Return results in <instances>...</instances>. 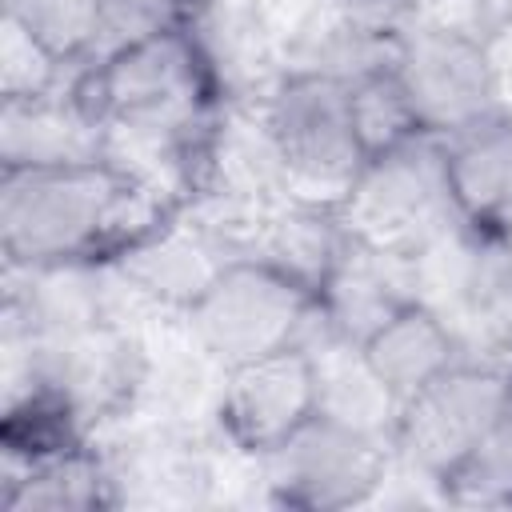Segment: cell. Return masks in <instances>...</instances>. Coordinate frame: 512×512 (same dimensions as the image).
Listing matches in <instances>:
<instances>
[{
	"label": "cell",
	"mask_w": 512,
	"mask_h": 512,
	"mask_svg": "<svg viewBox=\"0 0 512 512\" xmlns=\"http://www.w3.org/2000/svg\"><path fill=\"white\" fill-rule=\"evenodd\" d=\"M176 212L108 156L0 168V256L12 268L108 264Z\"/></svg>",
	"instance_id": "6da1fadb"
},
{
	"label": "cell",
	"mask_w": 512,
	"mask_h": 512,
	"mask_svg": "<svg viewBox=\"0 0 512 512\" xmlns=\"http://www.w3.org/2000/svg\"><path fill=\"white\" fill-rule=\"evenodd\" d=\"M68 92L104 132L120 128L152 136H200L228 104L216 60L196 24L76 64Z\"/></svg>",
	"instance_id": "7a4b0ae2"
},
{
	"label": "cell",
	"mask_w": 512,
	"mask_h": 512,
	"mask_svg": "<svg viewBox=\"0 0 512 512\" xmlns=\"http://www.w3.org/2000/svg\"><path fill=\"white\" fill-rule=\"evenodd\" d=\"M272 140L280 188L288 200L340 208L352 192L368 152L352 124L348 80L308 68H284L260 96H252Z\"/></svg>",
	"instance_id": "3957f363"
},
{
	"label": "cell",
	"mask_w": 512,
	"mask_h": 512,
	"mask_svg": "<svg viewBox=\"0 0 512 512\" xmlns=\"http://www.w3.org/2000/svg\"><path fill=\"white\" fill-rule=\"evenodd\" d=\"M340 220L356 244L412 264L452 236L464 216L452 196L444 136L420 132L380 156H368L340 204Z\"/></svg>",
	"instance_id": "277c9868"
},
{
	"label": "cell",
	"mask_w": 512,
	"mask_h": 512,
	"mask_svg": "<svg viewBox=\"0 0 512 512\" xmlns=\"http://www.w3.org/2000/svg\"><path fill=\"white\" fill-rule=\"evenodd\" d=\"M320 316V296L260 256L228 260L184 312L196 344L224 372L284 348H308Z\"/></svg>",
	"instance_id": "5b68a950"
},
{
	"label": "cell",
	"mask_w": 512,
	"mask_h": 512,
	"mask_svg": "<svg viewBox=\"0 0 512 512\" xmlns=\"http://www.w3.org/2000/svg\"><path fill=\"white\" fill-rule=\"evenodd\" d=\"M392 472L396 452L384 432H368L324 412L260 456L264 504L304 512L368 508L384 496Z\"/></svg>",
	"instance_id": "8992f818"
},
{
	"label": "cell",
	"mask_w": 512,
	"mask_h": 512,
	"mask_svg": "<svg viewBox=\"0 0 512 512\" xmlns=\"http://www.w3.org/2000/svg\"><path fill=\"white\" fill-rule=\"evenodd\" d=\"M504 372L508 368L488 360H456L408 396L392 420L396 468L440 488L488 440L504 396Z\"/></svg>",
	"instance_id": "52a82bcc"
},
{
	"label": "cell",
	"mask_w": 512,
	"mask_h": 512,
	"mask_svg": "<svg viewBox=\"0 0 512 512\" xmlns=\"http://www.w3.org/2000/svg\"><path fill=\"white\" fill-rule=\"evenodd\" d=\"M416 120L432 136H456L464 128L484 124L504 112L496 96V76L488 64V48L476 36L440 32L424 24H404L392 56Z\"/></svg>",
	"instance_id": "ba28073f"
},
{
	"label": "cell",
	"mask_w": 512,
	"mask_h": 512,
	"mask_svg": "<svg viewBox=\"0 0 512 512\" xmlns=\"http://www.w3.org/2000/svg\"><path fill=\"white\" fill-rule=\"evenodd\" d=\"M320 408L316 364L304 348H284L224 372L216 420L220 440L248 456H268Z\"/></svg>",
	"instance_id": "9c48e42d"
},
{
	"label": "cell",
	"mask_w": 512,
	"mask_h": 512,
	"mask_svg": "<svg viewBox=\"0 0 512 512\" xmlns=\"http://www.w3.org/2000/svg\"><path fill=\"white\" fill-rule=\"evenodd\" d=\"M128 292L148 312H188L192 300L208 288V280L228 264L212 240L176 208L164 224H156L148 236L128 244L120 256L108 260Z\"/></svg>",
	"instance_id": "30bf717a"
},
{
	"label": "cell",
	"mask_w": 512,
	"mask_h": 512,
	"mask_svg": "<svg viewBox=\"0 0 512 512\" xmlns=\"http://www.w3.org/2000/svg\"><path fill=\"white\" fill-rule=\"evenodd\" d=\"M0 504L8 512H96L120 508L116 476L100 436L40 452L8 456L0 452Z\"/></svg>",
	"instance_id": "8fae6325"
},
{
	"label": "cell",
	"mask_w": 512,
	"mask_h": 512,
	"mask_svg": "<svg viewBox=\"0 0 512 512\" xmlns=\"http://www.w3.org/2000/svg\"><path fill=\"white\" fill-rule=\"evenodd\" d=\"M356 348H360L364 364L372 368V376L384 384V392L396 400V408L408 396H416L428 380H436L444 368L464 360L452 324L424 300L400 304Z\"/></svg>",
	"instance_id": "7c38bea8"
},
{
	"label": "cell",
	"mask_w": 512,
	"mask_h": 512,
	"mask_svg": "<svg viewBox=\"0 0 512 512\" xmlns=\"http://www.w3.org/2000/svg\"><path fill=\"white\" fill-rule=\"evenodd\" d=\"M448 180L468 228L512 236V112H496L476 128L444 140Z\"/></svg>",
	"instance_id": "4fadbf2b"
},
{
	"label": "cell",
	"mask_w": 512,
	"mask_h": 512,
	"mask_svg": "<svg viewBox=\"0 0 512 512\" xmlns=\"http://www.w3.org/2000/svg\"><path fill=\"white\" fill-rule=\"evenodd\" d=\"M96 156H104V128L76 104L68 80L48 96L0 100V168L72 164Z\"/></svg>",
	"instance_id": "5bb4252c"
},
{
	"label": "cell",
	"mask_w": 512,
	"mask_h": 512,
	"mask_svg": "<svg viewBox=\"0 0 512 512\" xmlns=\"http://www.w3.org/2000/svg\"><path fill=\"white\" fill-rule=\"evenodd\" d=\"M316 296H320V308H324L332 332L348 344H360L400 304L420 300L416 296V264L348 240V252L340 256L336 272L324 280V288Z\"/></svg>",
	"instance_id": "9a60e30c"
},
{
	"label": "cell",
	"mask_w": 512,
	"mask_h": 512,
	"mask_svg": "<svg viewBox=\"0 0 512 512\" xmlns=\"http://www.w3.org/2000/svg\"><path fill=\"white\" fill-rule=\"evenodd\" d=\"M348 228L340 220V208L300 204V200H276L268 208L256 256L284 268L312 292L324 288V280L336 272L340 256L348 252Z\"/></svg>",
	"instance_id": "2e32d148"
},
{
	"label": "cell",
	"mask_w": 512,
	"mask_h": 512,
	"mask_svg": "<svg viewBox=\"0 0 512 512\" xmlns=\"http://www.w3.org/2000/svg\"><path fill=\"white\" fill-rule=\"evenodd\" d=\"M312 364H316V396H320L316 412L336 416L356 428H368V432H384L392 440L396 400L372 376V368L364 364L356 344L332 340L312 352Z\"/></svg>",
	"instance_id": "e0dca14e"
},
{
	"label": "cell",
	"mask_w": 512,
	"mask_h": 512,
	"mask_svg": "<svg viewBox=\"0 0 512 512\" xmlns=\"http://www.w3.org/2000/svg\"><path fill=\"white\" fill-rule=\"evenodd\" d=\"M348 104H352L356 136H360L368 156H380V152L424 132L396 64H380V68L352 76L348 80Z\"/></svg>",
	"instance_id": "ac0fdd59"
},
{
	"label": "cell",
	"mask_w": 512,
	"mask_h": 512,
	"mask_svg": "<svg viewBox=\"0 0 512 512\" xmlns=\"http://www.w3.org/2000/svg\"><path fill=\"white\" fill-rule=\"evenodd\" d=\"M444 504L460 508H512V368L488 440L440 484Z\"/></svg>",
	"instance_id": "d6986e66"
},
{
	"label": "cell",
	"mask_w": 512,
	"mask_h": 512,
	"mask_svg": "<svg viewBox=\"0 0 512 512\" xmlns=\"http://www.w3.org/2000/svg\"><path fill=\"white\" fill-rule=\"evenodd\" d=\"M4 16L20 20L64 64H84L100 52L96 0H4Z\"/></svg>",
	"instance_id": "ffe728a7"
},
{
	"label": "cell",
	"mask_w": 512,
	"mask_h": 512,
	"mask_svg": "<svg viewBox=\"0 0 512 512\" xmlns=\"http://www.w3.org/2000/svg\"><path fill=\"white\" fill-rule=\"evenodd\" d=\"M76 64H64L48 44H40L20 20L0 16V100H32L64 88L68 72Z\"/></svg>",
	"instance_id": "44dd1931"
},
{
	"label": "cell",
	"mask_w": 512,
	"mask_h": 512,
	"mask_svg": "<svg viewBox=\"0 0 512 512\" xmlns=\"http://www.w3.org/2000/svg\"><path fill=\"white\" fill-rule=\"evenodd\" d=\"M208 0H96V24H100V52H112L132 40H148L156 32L192 28L200 20Z\"/></svg>",
	"instance_id": "7402d4cb"
},
{
	"label": "cell",
	"mask_w": 512,
	"mask_h": 512,
	"mask_svg": "<svg viewBox=\"0 0 512 512\" xmlns=\"http://www.w3.org/2000/svg\"><path fill=\"white\" fill-rule=\"evenodd\" d=\"M508 8H512V0H416V12H412L408 24H424V28L484 40L504 20Z\"/></svg>",
	"instance_id": "603a6c76"
},
{
	"label": "cell",
	"mask_w": 512,
	"mask_h": 512,
	"mask_svg": "<svg viewBox=\"0 0 512 512\" xmlns=\"http://www.w3.org/2000/svg\"><path fill=\"white\" fill-rule=\"evenodd\" d=\"M352 20L368 24V28H384V32H400L412 12H416V0H336Z\"/></svg>",
	"instance_id": "cb8c5ba5"
}]
</instances>
